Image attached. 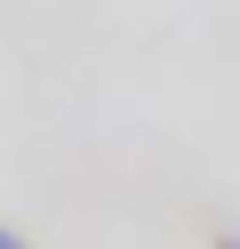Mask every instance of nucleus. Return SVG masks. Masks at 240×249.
<instances>
[{"mask_svg": "<svg viewBox=\"0 0 240 249\" xmlns=\"http://www.w3.org/2000/svg\"><path fill=\"white\" fill-rule=\"evenodd\" d=\"M0 249H32V241H24V233H8V225H0Z\"/></svg>", "mask_w": 240, "mask_h": 249, "instance_id": "obj_1", "label": "nucleus"}, {"mask_svg": "<svg viewBox=\"0 0 240 249\" xmlns=\"http://www.w3.org/2000/svg\"><path fill=\"white\" fill-rule=\"evenodd\" d=\"M216 249H240V225H232V233H216Z\"/></svg>", "mask_w": 240, "mask_h": 249, "instance_id": "obj_2", "label": "nucleus"}]
</instances>
